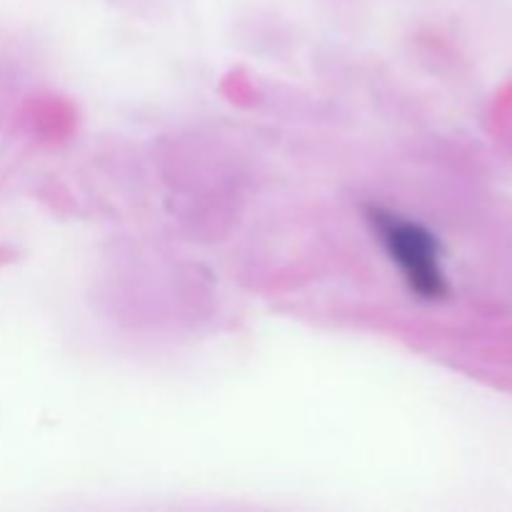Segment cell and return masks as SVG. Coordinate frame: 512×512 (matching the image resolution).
I'll list each match as a JSON object with an SVG mask.
<instances>
[{
	"instance_id": "6da1fadb",
	"label": "cell",
	"mask_w": 512,
	"mask_h": 512,
	"mask_svg": "<svg viewBox=\"0 0 512 512\" xmlns=\"http://www.w3.org/2000/svg\"><path fill=\"white\" fill-rule=\"evenodd\" d=\"M390 240H393V250L403 258V263L408 265L410 275L415 278L418 285H430L433 283V273H430V248L420 235H415V230H403L393 228L388 230Z\"/></svg>"
}]
</instances>
